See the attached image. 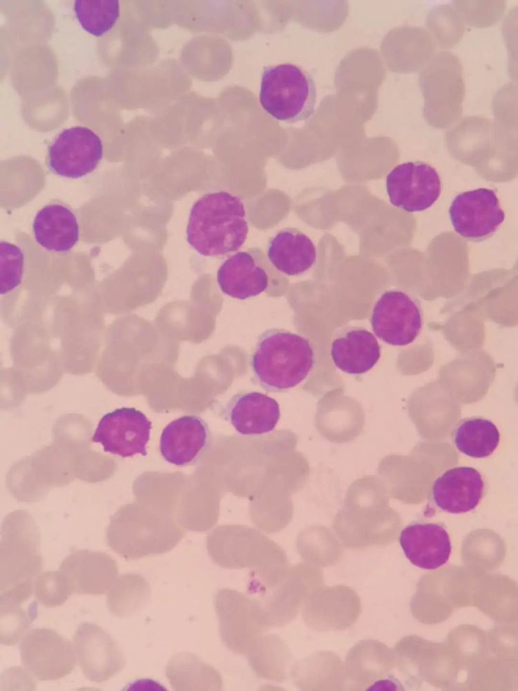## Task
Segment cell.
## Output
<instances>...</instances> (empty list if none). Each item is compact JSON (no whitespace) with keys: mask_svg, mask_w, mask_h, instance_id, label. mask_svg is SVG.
<instances>
[{"mask_svg":"<svg viewBox=\"0 0 518 691\" xmlns=\"http://www.w3.org/2000/svg\"><path fill=\"white\" fill-rule=\"evenodd\" d=\"M248 231L241 199L220 191L207 193L193 205L186 240L201 256H222L238 251L245 243Z\"/></svg>","mask_w":518,"mask_h":691,"instance_id":"1","label":"cell"},{"mask_svg":"<svg viewBox=\"0 0 518 691\" xmlns=\"http://www.w3.org/2000/svg\"><path fill=\"white\" fill-rule=\"evenodd\" d=\"M314 362V352L308 339L284 329L273 328L258 337L251 366L259 385L267 392H277L300 384Z\"/></svg>","mask_w":518,"mask_h":691,"instance_id":"2","label":"cell"},{"mask_svg":"<svg viewBox=\"0 0 518 691\" xmlns=\"http://www.w3.org/2000/svg\"><path fill=\"white\" fill-rule=\"evenodd\" d=\"M316 97V84L303 67L282 63L264 68L260 103L276 120L294 123L309 119L314 113Z\"/></svg>","mask_w":518,"mask_h":691,"instance_id":"3","label":"cell"},{"mask_svg":"<svg viewBox=\"0 0 518 691\" xmlns=\"http://www.w3.org/2000/svg\"><path fill=\"white\" fill-rule=\"evenodd\" d=\"M419 84L424 98L423 115L428 124L445 129L459 120L466 89L457 56L449 51L433 56L421 70Z\"/></svg>","mask_w":518,"mask_h":691,"instance_id":"4","label":"cell"},{"mask_svg":"<svg viewBox=\"0 0 518 691\" xmlns=\"http://www.w3.org/2000/svg\"><path fill=\"white\" fill-rule=\"evenodd\" d=\"M213 605L221 639L236 654L247 656L264 632L273 627L265 609L255 597L224 588L215 593Z\"/></svg>","mask_w":518,"mask_h":691,"instance_id":"5","label":"cell"},{"mask_svg":"<svg viewBox=\"0 0 518 691\" xmlns=\"http://www.w3.org/2000/svg\"><path fill=\"white\" fill-rule=\"evenodd\" d=\"M19 651L25 668L41 681L63 678L76 665L74 644L47 628L33 629L26 633L20 643Z\"/></svg>","mask_w":518,"mask_h":691,"instance_id":"6","label":"cell"},{"mask_svg":"<svg viewBox=\"0 0 518 691\" xmlns=\"http://www.w3.org/2000/svg\"><path fill=\"white\" fill-rule=\"evenodd\" d=\"M375 334L394 346L412 343L423 325L422 310L419 301L399 290L384 292L376 302L371 317Z\"/></svg>","mask_w":518,"mask_h":691,"instance_id":"7","label":"cell"},{"mask_svg":"<svg viewBox=\"0 0 518 691\" xmlns=\"http://www.w3.org/2000/svg\"><path fill=\"white\" fill-rule=\"evenodd\" d=\"M103 155L99 136L84 126L64 129L50 144L47 166L55 174L79 178L97 167Z\"/></svg>","mask_w":518,"mask_h":691,"instance_id":"8","label":"cell"},{"mask_svg":"<svg viewBox=\"0 0 518 691\" xmlns=\"http://www.w3.org/2000/svg\"><path fill=\"white\" fill-rule=\"evenodd\" d=\"M390 202L405 211H423L439 198L441 182L439 173L423 162H408L395 167L386 177Z\"/></svg>","mask_w":518,"mask_h":691,"instance_id":"9","label":"cell"},{"mask_svg":"<svg viewBox=\"0 0 518 691\" xmlns=\"http://www.w3.org/2000/svg\"><path fill=\"white\" fill-rule=\"evenodd\" d=\"M449 215L455 231L473 241L492 236L505 219L495 192L486 188L456 196L450 206Z\"/></svg>","mask_w":518,"mask_h":691,"instance_id":"10","label":"cell"},{"mask_svg":"<svg viewBox=\"0 0 518 691\" xmlns=\"http://www.w3.org/2000/svg\"><path fill=\"white\" fill-rule=\"evenodd\" d=\"M151 422L135 408H117L99 420L91 441L99 443L103 450L122 457L147 455Z\"/></svg>","mask_w":518,"mask_h":691,"instance_id":"11","label":"cell"},{"mask_svg":"<svg viewBox=\"0 0 518 691\" xmlns=\"http://www.w3.org/2000/svg\"><path fill=\"white\" fill-rule=\"evenodd\" d=\"M321 585V571L300 563L290 567L280 582L255 598L263 606L273 627H280L296 617L309 594Z\"/></svg>","mask_w":518,"mask_h":691,"instance_id":"12","label":"cell"},{"mask_svg":"<svg viewBox=\"0 0 518 691\" xmlns=\"http://www.w3.org/2000/svg\"><path fill=\"white\" fill-rule=\"evenodd\" d=\"M359 612V598L351 588L343 585H321L307 597L302 617L312 630L340 631L351 627Z\"/></svg>","mask_w":518,"mask_h":691,"instance_id":"13","label":"cell"},{"mask_svg":"<svg viewBox=\"0 0 518 691\" xmlns=\"http://www.w3.org/2000/svg\"><path fill=\"white\" fill-rule=\"evenodd\" d=\"M73 641L79 665L90 681L109 680L126 665L125 656L116 641L96 624H80Z\"/></svg>","mask_w":518,"mask_h":691,"instance_id":"14","label":"cell"},{"mask_svg":"<svg viewBox=\"0 0 518 691\" xmlns=\"http://www.w3.org/2000/svg\"><path fill=\"white\" fill-rule=\"evenodd\" d=\"M211 433L200 417L184 415L169 422L160 438V451L164 460L178 466L196 463L209 447Z\"/></svg>","mask_w":518,"mask_h":691,"instance_id":"15","label":"cell"},{"mask_svg":"<svg viewBox=\"0 0 518 691\" xmlns=\"http://www.w3.org/2000/svg\"><path fill=\"white\" fill-rule=\"evenodd\" d=\"M485 482L474 468L457 466L439 476L433 483L431 496L434 504L450 513L474 510L481 500Z\"/></svg>","mask_w":518,"mask_h":691,"instance_id":"16","label":"cell"},{"mask_svg":"<svg viewBox=\"0 0 518 691\" xmlns=\"http://www.w3.org/2000/svg\"><path fill=\"white\" fill-rule=\"evenodd\" d=\"M399 544L413 565L428 570L445 565L452 551L449 534L440 523L416 521L409 524L401 531Z\"/></svg>","mask_w":518,"mask_h":691,"instance_id":"17","label":"cell"},{"mask_svg":"<svg viewBox=\"0 0 518 691\" xmlns=\"http://www.w3.org/2000/svg\"><path fill=\"white\" fill-rule=\"evenodd\" d=\"M71 594L102 595L117 578L118 567L107 555L79 551L68 556L59 567Z\"/></svg>","mask_w":518,"mask_h":691,"instance_id":"18","label":"cell"},{"mask_svg":"<svg viewBox=\"0 0 518 691\" xmlns=\"http://www.w3.org/2000/svg\"><path fill=\"white\" fill-rule=\"evenodd\" d=\"M262 257L251 249L236 252L225 260L217 272L221 291L230 297L245 300L266 290L269 277L261 264Z\"/></svg>","mask_w":518,"mask_h":691,"instance_id":"19","label":"cell"},{"mask_svg":"<svg viewBox=\"0 0 518 691\" xmlns=\"http://www.w3.org/2000/svg\"><path fill=\"white\" fill-rule=\"evenodd\" d=\"M224 417L244 435H257L273 430L280 417L276 399L260 392L237 393L227 404Z\"/></svg>","mask_w":518,"mask_h":691,"instance_id":"20","label":"cell"},{"mask_svg":"<svg viewBox=\"0 0 518 691\" xmlns=\"http://www.w3.org/2000/svg\"><path fill=\"white\" fill-rule=\"evenodd\" d=\"M385 46L392 69L410 73L423 68L432 59L436 43L424 28L406 25L391 32Z\"/></svg>","mask_w":518,"mask_h":691,"instance_id":"21","label":"cell"},{"mask_svg":"<svg viewBox=\"0 0 518 691\" xmlns=\"http://www.w3.org/2000/svg\"><path fill=\"white\" fill-rule=\"evenodd\" d=\"M32 231L37 243L46 249L56 252H68L77 243L79 225L73 211L60 202L44 206L36 214Z\"/></svg>","mask_w":518,"mask_h":691,"instance_id":"22","label":"cell"},{"mask_svg":"<svg viewBox=\"0 0 518 691\" xmlns=\"http://www.w3.org/2000/svg\"><path fill=\"white\" fill-rule=\"evenodd\" d=\"M331 357L343 372L361 375L368 372L381 357V348L376 337L362 328H351L332 341Z\"/></svg>","mask_w":518,"mask_h":691,"instance_id":"23","label":"cell"},{"mask_svg":"<svg viewBox=\"0 0 518 691\" xmlns=\"http://www.w3.org/2000/svg\"><path fill=\"white\" fill-rule=\"evenodd\" d=\"M267 255L278 271L287 276H298L314 264L316 249L306 234L296 229L285 228L269 240Z\"/></svg>","mask_w":518,"mask_h":691,"instance_id":"24","label":"cell"},{"mask_svg":"<svg viewBox=\"0 0 518 691\" xmlns=\"http://www.w3.org/2000/svg\"><path fill=\"white\" fill-rule=\"evenodd\" d=\"M291 676L295 685L301 690L347 688L345 663L330 652H317L298 662L291 670Z\"/></svg>","mask_w":518,"mask_h":691,"instance_id":"25","label":"cell"},{"mask_svg":"<svg viewBox=\"0 0 518 691\" xmlns=\"http://www.w3.org/2000/svg\"><path fill=\"white\" fill-rule=\"evenodd\" d=\"M166 675L174 690H220L222 679L219 672L195 654L178 652L171 658Z\"/></svg>","mask_w":518,"mask_h":691,"instance_id":"26","label":"cell"},{"mask_svg":"<svg viewBox=\"0 0 518 691\" xmlns=\"http://www.w3.org/2000/svg\"><path fill=\"white\" fill-rule=\"evenodd\" d=\"M452 438L461 453L473 458H483L497 449L500 433L490 420L472 417L460 420L454 427Z\"/></svg>","mask_w":518,"mask_h":691,"instance_id":"27","label":"cell"},{"mask_svg":"<svg viewBox=\"0 0 518 691\" xmlns=\"http://www.w3.org/2000/svg\"><path fill=\"white\" fill-rule=\"evenodd\" d=\"M247 656L258 677L276 682L285 680L291 656L288 647L278 636L263 634Z\"/></svg>","mask_w":518,"mask_h":691,"instance_id":"28","label":"cell"},{"mask_svg":"<svg viewBox=\"0 0 518 691\" xmlns=\"http://www.w3.org/2000/svg\"><path fill=\"white\" fill-rule=\"evenodd\" d=\"M150 595V585L144 577L126 573L117 578L108 589L106 605L113 616L125 618L141 610Z\"/></svg>","mask_w":518,"mask_h":691,"instance_id":"29","label":"cell"},{"mask_svg":"<svg viewBox=\"0 0 518 691\" xmlns=\"http://www.w3.org/2000/svg\"><path fill=\"white\" fill-rule=\"evenodd\" d=\"M74 10L82 28L95 37L110 30L119 16L117 0H76Z\"/></svg>","mask_w":518,"mask_h":691,"instance_id":"30","label":"cell"},{"mask_svg":"<svg viewBox=\"0 0 518 691\" xmlns=\"http://www.w3.org/2000/svg\"><path fill=\"white\" fill-rule=\"evenodd\" d=\"M425 24L430 35L441 48H450L462 38L465 26L459 13L450 5H439L432 8L427 15Z\"/></svg>","mask_w":518,"mask_h":691,"instance_id":"31","label":"cell"},{"mask_svg":"<svg viewBox=\"0 0 518 691\" xmlns=\"http://www.w3.org/2000/svg\"><path fill=\"white\" fill-rule=\"evenodd\" d=\"M17 604L0 601L1 643L6 645L16 644L24 631L37 616V603L33 602L26 610Z\"/></svg>","mask_w":518,"mask_h":691,"instance_id":"32","label":"cell"},{"mask_svg":"<svg viewBox=\"0 0 518 691\" xmlns=\"http://www.w3.org/2000/svg\"><path fill=\"white\" fill-rule=\"evenodd\" d=\"M456 10L468 24L485 28L497 23L506 7L505 1H454Z\"/></svg>","mask_w":518,"mask_h":691,"instance_id":"33","label":"cell"},{"mask_svg":"<svg viewBox=\"0 0 518 691\" xmlns=\"http://www.w3.org/2000/svg\"><path fill=\"white\" fill-rule=\"evenodd\" d=\"M35 598L46 607L63 605L71 594L67 580L59 570L39 573L33 580Z\"/></svg>","mask_w":518,"mask_h":691,"instance_id":"34","label":"cell"},{"mask_svg":"<svg viewBox=\"0 0 518 691\" xmlns=\"http://www.w3.org/2000/svg\"><path fill=\"white\" fill-rule=\"evenodd\" d=\"M1 294H6L17 288L21 282L24 255L16 245L6 240L0 242Z\"/></svg>","mask_w":518,"mask_h":691,"instance_id":"35","label":"cell"},{"mask_svg":"<svg viewBox=\"0 0 518 691\" xmlns=\"http://www.w3.org/2000/svg\"><path fill=\"white\" fill-rule=\"evenodd\" d=\"M495 123L502 127L517 126V88L511 84L501 88L493 101Z\"/></svg>","mask_w":518,"mask_h":691,"instance_id":"36","label":"cell"}]
</instances>
